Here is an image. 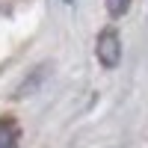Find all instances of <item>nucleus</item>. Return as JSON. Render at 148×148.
Returning <instances> with one entry per match:
<instances>
[{"mask_svg":"<svg viewBox=\"0 0 148 148\" xmlns=\"http://www.w3.org/2000/svg\"><path fill=\"white\" fill-rule=\"evenodd\" d=\"M95 56L101 68H116L121 62V39L113 27H104L98 33V42H95Z\"/></svg>","mask_w":148,"mask_h":148,"instance_id":"f257e3e1","label":"nucleus"},{"mask_svg":"<svg viewBox=\"0 0 148 148\" xmlns=\"http://www.w3.org/2000/svg\"><path fill=\"white\" fill-rule=\"evenodd\" d=\"M21 139V125L12 116H0V148H18Z\"/></svg>","mask_w":148,"mask_h":148,"instance_id":"f03ea898","label":"nucleus"},{"mask_svg":"<svg viewBox=\"0 0 148 148\" xmlns=\"http://www.w3.org/2000/svg\"><path fill=\"white\" fill-rule=\"evenodd\" d=\"M133 0H104V6L110 12V18H125L127 15V9H130Z\"/></svg>","mask_w":148,"mask_h":148,"instance_id":"7ed1b4c3","label":"nucleus"},{"mask_svg":"<svg viewBox=\"0 0 148 148\" xmlns=\"http://www.w3.org/2000/svg\"><path fill=\"white\" fill-rule=\"evenodd\" d=\"M62 3H65V6H74V3H77V0H62Z\"/></svg>","mask_w":148,"mask_h":148,"instance_id":"20e7f679","label":"nucleus"}]
</instances>
